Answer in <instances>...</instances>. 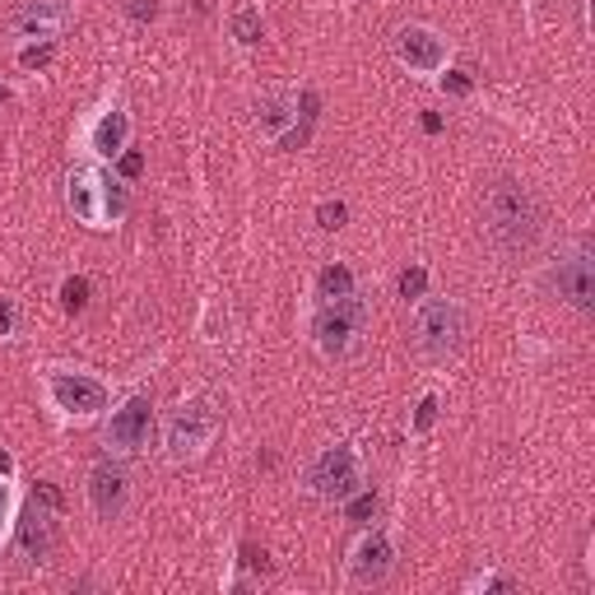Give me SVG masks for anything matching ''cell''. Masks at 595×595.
Segmentation results:
<instances>
[{
  "mask_svg": "<svg viewBox=\"0 0 595 595\" xmlns=\"http://www.w3.org/2000/svg\"><path fill=\"white\" fill-rule=\"evenodd\" d=\"M307 489H312L316 498H330V502H345L349 493H359V489H363L359 452H353L349 442L326 446V452L307 465Z\"/></svg>",
  "mask_w": 595,
  "mask_h": 595,
  "instance_id": "cell-6",
  "label": "cell"
},
{
  "mask_svg": "<svg viewBox=\"0 0 595 595\" xmlns=\"http://www.w3.org/2000/svg\"><path fill=\"white\" fill-rule=\"evenodd\" d=\"M89 502H93V512H98L103 521H117V516L126 512V502H130V475H126L121 460L103 456V460L89 470Z\"/></svg>",
  "mask_w": 595,
  "mask_h": 595,
  "instance_id": "cell-11",
  "label": "cell"
},
{
  "mask_svg": "<svg viewBox=\"0 0 595 595\" xmlns=\"http://www.w3.org/2000/svg\"><path fill=\"white\" fill-rule=\"evenodd\" d=\"M316 293H322V303H326V298H345V293H353V275H349V266H326L322 275H316Z\"/></svg>",
  "mask_w": 595,
  "mask_h": 595,
  "instance_id": "cell-18",
  "label": "cell"
},
{
  "mask_svg": "<svg viewBox=\"0 0 595 595\" xmlns=\"http://www.w3.org/2000/svg\"><path fill=\"white\" fill-rule=\"evenodd\" d=\"M126 14L140 19V24H149V19L159 14V0H126Z\"/></svg>",
  "mask_w": 595,
  "mask_h": 595,
  "instance_id": "cell-26",
  "label": "cell"
},
{
  "mask_svg": "<svg viewBox=\"0 0 595 595\" xmlns=\"http://www.w3.org/2000/svg\"><path fill=\"white\" fill-rule=\"evenodd\" d=\"M345 219H349V210H345V200H322L316 205V223H322L326 233H335V229H345Z\"/></svg>",
  "mask_w": 595,
  "mask_h": 595,
  "instance_id": "cell-21",
  "label": "cell"
},
{
  "mask_svg": "<svg viewBox=\"0 0 595 595\" xmlns=\"http://www.w3.org/2000/svg\"><path fill=\"white\" fill-rule=\"evenodd\" d=\"M51 61V43H43V47H24L19 51V66L24 70H37V66H47Z\"/></svg>",
  "mask_w": 595,
  "mask_h": 595,
  "instance_id": "cell-24",
  "label": "cell"
},
{
  "mask_svg": "<svg viewBox=\"0 0 595 595\" xmlns=\"http://www.w3.org/2000/svg\"><path fill=\"white\" fill-rule=\"evenodd\" d=\"M549 284H553L558 298H563V303H572L576 312H591V303H595V256H591L586 242H576V247H572L563 260H558L553 275H549Z\"/></svg>",
  "mask_w": 595,
  "mask_h": 595,
  "instance_id": "cell-10",
  "label": "cell"
},
{
  "mask_svg": "<svg viewBox=\"0 0 595 595\" xmlns=\"http://www.w3.org/2000/svg\"><path fill=\"white\" fill-rule=\"evenodd\" d=\"M10 521H14V493H10V483H0V539H5Z\"/></svg>",
  "mask_w": 595,
  "mask_h": 595,
  "instance_id": "cell-25",
  "label": "cell"
},
{
  "mask_svg": "<svg viewBox=\"0 0 595 595\" xmlns=\"http://www.w3.org/2000/svg\"><path fill=\"white\" fill-rule=\"evenodd\" d=\"M149 433H154V409H149L144 396H130V400H121L117 409H112L103 438L117 456H140L149 446Z\"/></svg>",
  "mask_w": 595,
  "mask_h": 595,
  "instance_id": "cell-9",
  "label": "cell"
},
{
  "mask_svg": "<svg viewBox=\"0 0 595 595\" xmlns=\"http://www.w3.org/2000/svg\"><path fill=\"white\" fill-rule=\"evenodd\" d=\"M126 140H130V117L121 107H107L98 121H93L89 130V144H93V154H103V159H121L126 154Z\"/></svg>",
  "mask_w": 595,
  "mask_h": 595,
  "instance_id": "cell-15",
  "label": "cell"
},
{
  "mask_svg": "<svg viewBox=\"0 0 595 595\" xmlns=\"http://www.w3.org/2000/svg\"><path fill=\"white\" fill-rule=\"evenodd\" d=\"M47 396L61 409L66 419H93L98 409H107V386L98 377H84V372H66L56 368L47 377Z\"/></svg>",
  "mask_w": 595,
  "mask_h": 595,
  "instance_id": "cell-8",
  "label": "cell"
},
{
  "mask_svg": "<svg viewBox=\"0 0 595 595\" xmlns=\"http://www.w3.org/2000/svg\"><path fill=\"white\" fill-rule=\"evenodd\" d=\"M242 553H247V568H252V572H270V553H266V549H252V545H247Z\"/></svg>",
  "mask_w": 595,
  "mask_h": 595,
  "instance_id": "cell-28",
  "label": "cell"
},
{
  "mask_svg": "<svg viewBox=\"0 0 595 595\" xmlns=\"http://www.w3.org/2000/svg\"><path fill=\"white\" fill-rule=\"evenodd\" d=\"M84 303H89V279L84 275L66 279V284H61V307L66 312H84Z\"/></svg>",
  "mask_w": 595,
  "mask_h": 595,
  "instance_id": "cell-19",
  "label": "cell"
},
{
  "mask_svg": "<svg viewBox=\"0 0 595 595\" xmlns=\"http://www.w3.org/2000/svg\"><path fill=\"white\" fill-rule=\"evenodd\" d=\"M0 335H14V303L0 298Z\"/></svg>",
  "mask_w": 595,
  "mask_h": 595,
  "instance_id": "cell-29",
  "label": "cell"
},
{
  "mask_svg": "<svg viewBox=\"0 0 595 595\" xmlns=\"http://www.w3.org/2000/svg\"><path fill=\"white\" fill-rule=\"evenodd\" d=\"M140 167H144V159L126 149V154H121V173H126V177H140Z\"/></svg>",
  "mask_w": 595,
  "mask_h": 595,
  "instance_id": "cell-30",
  "label": "cell"
},
{
  "mask_svg": "<svg viewBox=\"0 0 595 595\" xmlns=\"http://www.w3.org/2000/svg\"><path fill=\"white\" fill-rule=\"evenodd\" d=\"M10 470H14V460H10V456H5V452H0V479H5V475H10Z\"/></svg>",
  "mask_w": 595,
  "mask_h": 595,
  "instance_id": "cell-31",
  "label": "cell"
},
{
  "mask_svg": "<svg viewBox=\"0 0 595 595\" xmlns=\"http://www.w3.org/2000/svg\"><path fill=\"white\" fill-rule=\"evenodd\" d=\"M214 433H219V409H214V400L196 396V400H182L173 415H167L163 446L173 460H196V456H205V446L214 442Z\"/></svg>",
  "mask_w": 595,
  "mask_h": 595,
  "instance_id": "cell-5",
  "label": "cell"
},
{
  "mask_svg": "<svg viewBox=\"0 0 595 595\" xmlns=\"http://www.w3.org/2000/svg\"><path fill=\"white\" fill-rule=\"evenodd\" d=\"M438 409H442L438 396H423V400H419V409H415V433H428V428L438 423Z\"/></svg>",
  "mask_w": 595,
  "mask_h": 595,
  "instance_id": "cell-23",
  "label": "cell"
},
{
  "mask_svg": "<svg viewBox=\"0 0 595 595\" xmlns=\"http://www.w3.org/2000/svg\"><path fill=\"white\" fill-rule=\"evenodd\" d=\"M423 289H428V270L423 266L400 270V298H423Z\"/></svg>",
  "mask_w": 595,
  "mask_h": 595,
  "instance_id": "cell-22",
  "label": "cell"
},
{
  "mask_svg": "<svg viewBox=\"0 0 595 595\" xmlns=\"http://www.w3.org/2000/svg\"><path fill=\"white\" fill-rule=\"evenodd\" d=\"M409 335H415V349L423 359H446L456 353L465 340V312L456 298H415V312H409Z\"/></svg>",
  "mask_w": 595,
  "mask_h": 595,
  "instance_id": "cell-4",
  "label": "cell"
},
{
  "mask_svg": "<svg viewBox=\"0 0 595 595\" xmlns=\"http://www.w3.org/2000/svg\"><path fill=\"white\" fill-rule=\"evenodd\" d=\"M539 223H545V210H539V200L526 182L502 177L489 186V196H483V229H489L493 247L502 256L530 252L539 237Z\"/></svg>",
  "mask_w": 595,
  "mask_h": 595,
  "instance_id": "cell-1",
  "label": "cell"
},
{
  "mask_svg": "<svg viewBox=\"0 0 595 595\" xmlns=\"http://www.w3.org/2000/svg\"><path fill=\"white\" fill-rule=\"evenodd\" d=\"M66 205L70 214L89 223V229H112V223H121L126 210H130V196L121 182H112L107 173L98 167H74L70 182H66Z\"/></svg>",
  "mask_w": 595,
  "mask_h": 595,
  "instance_id": "cell-2",
  "label": "cell"
},
{
  "mask_svg": "<svg viewBox=\"0 0 595 595\" xmlns=\"http://www.w3.org/2000/svg\"><path fill=\"white\" fill-rule=\"evenodd\" d=\"M442 89L446 93H456V98H465V93H470V80H465L460 70H446V80H442Z\"/></svg>",
  "mask_w": 595,
  "mask_h": 595,
  "instance_id": "cell-27",
  "label": "cell"
},
{
  "mask_svg": "<svg viewBox=\"0 0 595 595\" xmlns=\"http://www.w3.org/2000/svg\"><path fill=\"white\" fill-rule=\"evenodd\" d=\"M368 322H372V307H368V298H359V289L345 293V298H326L322 312H316V322H312L316 349H322L326 359H349V353L363 345Z\"/></svg>",
  "mask_w": 595,
  "mask_h": 595,
  "instance_id": "cell-3",
  "label": "cell"
},
{
  "mask_svg": "<svg viewBox=\"0 0 595 595\" xmlns=\"http://www.w3.org/2000/svg\"><path fill=\"white\" fill-rule=\"evenodd\" d=\"M229 28H233V37L242 47H256L260 37H266V24H260V10H252V5H237L233 10V19H229Z\"/></svg>",
  "mask_w": 595,
  "mask_h": 595,
  "instance_id": "cell-17",
  "label": "cell"
},
{
  "mask_svg": "<svg viewBox=\"0 0 595 595\" xmlns=\"http://www.w3.org/2000/svg\"><path fill=\"white\" fill-rule=\"evenodd\" d=\"M396 56L409 70L438 74V70H446V37H438L433 28H423V24H405L396 33Z\"/></svg>",
  "mask_w": 595,
  "mask_h": 595,
  "instance_id": "cell-13",
  "label": "cell"
},
{
  "mask_svg": "<svg viewBox=\"0 0 595 595\" xmlns=\"http://www.w3.org/2000/svg\"><path fill=\"white\" fill-rule=\"evenodd\" d=\"M70 5L66 0H28L24 10L14 14V33L19 37H43V43H51V37H61L70 28Z\"/></svg>",
  "mask_w": 595,
  "mask_h": 595,
  "instance_id": "cell-14",
  "label": "cell"
},
{
  "mask_svg": "<svg viewBox=\"0 0 595 595\" xmlns=\"http://www.w3.org/2000/svg\"><path fill=\"white\" fill-rule=\"evenodd\" d=\"M390 568H396V545L382 530H368L359 545L349 549V582L353 586H382Z\"/></svg>",
  "mask_w": 595,
  "mask_h": 595,
  "instance_id": "cell-12",
  "label": "cell"
},
{
  "mask_svg": "<svg viewBox=\"0 0 595 595\" xmlns=\"http://www.w3.org/2000/svg\"><path fill=\"white\" fill-rule=\"evenodd\" d=\"M345 502H349V521H359V526H368V521L377 516V493H363L359 489V493H349Z\"/></svg>",
  "mask_w": 595,
  "mask_h": 595,
  "instance_id": "cell-20",
  "label": "cell"
},
{
  "mask_svg": "<svg viewBox=\"0 0 595 595\" xmlns=\"http://www.w3.org/2000/svg\"><path fill=\"white\" fill-rule=\"evenodd\" d=\"M51 508H56V489L43 483L33 493V502L19 516V530H14V545H19V558L24 563H47L51 549H56V521H51Z\"/></svg>",
  "mask_w": 595,
  "mask_h": 595,
  "instance_id": "cell-7",
  "label": "cell"
},
{
  "mask_svg": "<svg viewBox=\"0 0 595 595\" xmlns=\"http://www.w3.org/2000/svg\"><path fill=\"white\" fill-rule=\"evenodd\" d=\"M256 121H260V130H266L270 140H279V136H284V126L298 121V98H293V93H270V98L256 103Z\"/></svg>",
  "mask_w": 595,
  "mask_h": 595,
  "instance_id": "cell-16",
  "label": "cell"
},
{
  "mask_svg": "<svg viewBox=\"0 0 595 595\" xmlns=\"http://www.w3.org/2000/svg\"><path fill=\"white\" fill-rule=\"evenodd\" d=\"M5 98H10V89H0V103H5Z\"/></svg>",
  "mask_w": 595,
  "mask_h": 595,
  "instance_id": "cell-32",
  "label": "cell"
}]
</instances>
